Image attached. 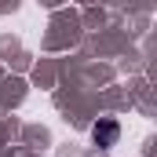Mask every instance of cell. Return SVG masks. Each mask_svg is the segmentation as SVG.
Masks as SVG:
<instances>
[{"instance_id": "1", "label": "cell", "mask_w": 157, "mask_h": 157, "mask_svg": "<svg viewBox=\"0 0 157 157\" xmlns=\"http://www.w3.org/2000/svg\"><path fill=\"white\" fill-rule=\"evenodd\" d=\"M91 139H95L102 150H106V146H117V139H121V124H117L113 117H102L95 128H91Z\"/></svg>"}]
</instances>
